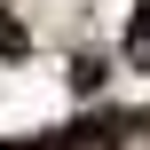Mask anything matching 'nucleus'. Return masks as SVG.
<instances>
[{"instance_id": "nucleus-2", "label": "nucleus", "mask_w": 150, "mask_h": 150, "mask_svg": "<svg viewBox=\"0 0 150 150\" xmlns=\"http://www.w3.org/2000/svg\"><path fill=\"white\" fill-rule=\"evenodd\" d=\"M55 150H111V142H79V134H63V142H55Z\"/></svg>"}, {"instance_id": "nucleus-1", "label": "nucleus", "mask_w": 150, "mask_h": 150, "mask_svg": "<svg viewBox=\"0 0 150 150\" xmlns=\"http://www.w3.org/2000/svg\"><path fill=\"white\" fill-rule=\"evenodd\" d=\"M0 55H24V24L16 16H0Z\"/></svg>"}]
</instances>
